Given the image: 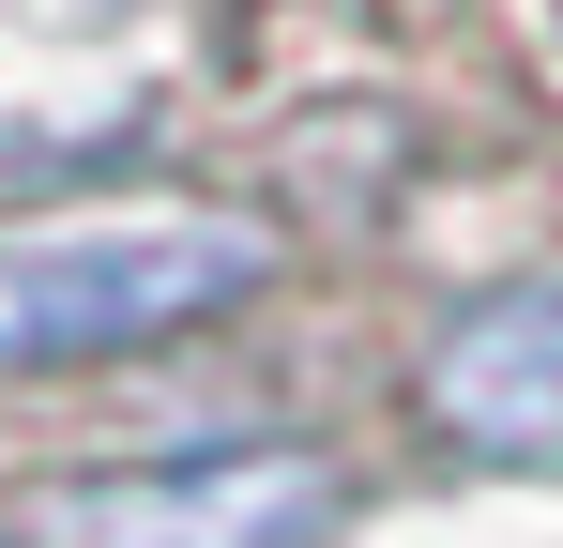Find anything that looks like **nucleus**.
Returning a JSON list of instances; mask_svg holds the SVG:
<instances>
[{"instance_id": "obj_2", "label": "nucleus", "mask_w": 563, "mask_h": 548, "mask_svg": "<svg viewBox=\"0 0 563 548\" xmlns=\"http://www.w3.org/2000/svg\"><path fill=\"white\" fill-rule=\"evenodd\" d=\"M427 396H442V427L487 457H563V289H503V305H472L442 365H427Z\"/></svg>"}, {"instance_id": "obj_3", "label": "nucleus", "mask_w": 563, "mask_h": 548, "mask_svg": "<svg viewBox=\"0 0 563 548\" xmlns=\"http://www.w3.org/2000/svg\"><path fill=\"white\" fill-rule=\"evenodd\" d=\"M305 518H320L305 457H229V472H184V487L77 503V548H289Z\"/></svg>"}, {"instance_id": "obj_1", "label": "nucleus", "mask_w": 563, "mask_h": 548, "mask_svg": "<svg viewBox=\"0 0 563 548\" xmlns=\"http://www.w3.org/2000/svg\"><path fill=\"white\" fill-rule=\"evenodd\" d=\"M275 274V229L244 213H92V229H31L0 244V365H62V351H122L213 320Z\"/></svg>"}]
</instances>
